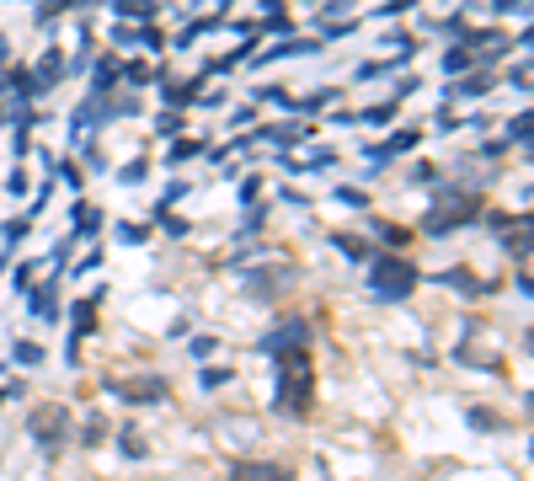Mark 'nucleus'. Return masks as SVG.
Returning <instances> with one entry per match:
<instances>
[{
  "label": "nucleus",
  "mask_w": 534,
  "mask_h": 481,
  "mask_svg": "<svg viewBox=\"0 0 534 481\" xmlns=\"http://www.w3.org/2000/svg\"><path fill=\"white\" fill-rule=\"evenodd\" d=\"M508 139H518V145H529V113H518V118L508 123Z\"/></svg>",
  "instance_id": "aec40b11"
},
{
  "label": "nucleus",
  "mask_w": 534,
  "mask_h": 481,
  "mask_svg": "<svg viewBox=\"0 0 534 481\" xmlns=\"http://www.w3.org/2000/svg\"><path fill=\"white\" fill-rule=\"evenodd\" d=\"M438 284H454V289H465V294H481L486 284L476 273H465V268H449V273H438Z\"/></svg>",
  "instance_id": "ddd939ff"
},
{
  "label": "nucleus",
  "mask_w": 534,
  "mask_h": 481,
  "mask_svg": "<svg viewBox=\"0 0 534 481\" xmlns=\"http://www.w3.org/2000/svg\"><path fill=\"white\" fill-rule=\"evenodd\" d=\"M390 118H396V102H385V107H369V113H364V123H390Z\"/></svg>",
  "instance_id": "5701e85b"
},
{
  "label": "nucleus",
  "mask_w": 534,
  "mask_h": 481,
  "mask_svg": "<svg viewBox=\"0 0 534 481\" xmlns=\"http://www.w3.org/2000/svg\"><path fill=\"white\" fill-rule=\"evenodd\" d=\"M203 385H209V391L214 385H230V369H203Z\"/></svg>",
  "instance_id": "bb28decb"
},
{
  "label": "nucleus",
  "mask_w": 534,
  "mask_h": 481,
  "mask_svg": "<svg viewBox=\"0 0 534 481\" xmlns=\"http://www.w3.org/2000/svg\"><path fill=\"white\" fill-rule=\"evenodd\" d=\"M187 155H198V139H182V145L171 150V161H187Z\"/></svg>",
  "instance_id": "c85d7f7f"
},
{
  "label": "nucleus",
  "mask_w": 534,
  "mask_h": 481,
  "mask_svg": "<svg viewBox=\"0 0 534 481\" xmlns=\"http://www.w3.org/2000/svg\"><path fill=\"white\" fill-rule=\"evenodd\" d=\"M310 407V364L305 353L278 359V412H305Z\"/></svg>",
  "instance_id": "f03ea898"
},
{
  "label": "nucleus",
  "mask_w": 534,
  "mask_h": 481,
  "mask_svg": "<svg viewBox=\"0 0 534 481\" xmlns=\"http://www.w3.org/2000/svg\"><path fill=\"white\" fill-rule=\"evenodd\" d=\"M289 268H273V273H262V278H251V289H278V284H289Z\"/></svg>",
  "instance_id": "dca6fc26"
},
{
  "label": "nucleus",
  "mask_w": 534,
  "mask_h": 481,
  "mask_svg": "<svg viewBox=\"0 0 534 481\" xmlns=\"http://www.w3.org/2000/svg\"><path fill=\"white\" fill-rule=\"evenodd\" d=\"M305 337H310L305 321H284L273 337H262V353L267 359H289V353H305Z\"/></svg>",
  "instance_id": "20e7f679"
},
{
  "label": "nucleus",
  "mask_w": 534,
  "mask_h": 481,
  "mask_svg": "<svg viewBox=\"0 0 534 481\" xmlns=\"http://www.w3.org/2000/svg\"><path fill=\"white\" fill-rule=\"evenodd\" d=\"M465 65H470V54H465V49H449V54H444V70H454V75H460Z\"/></svg>",
  "instance_id": "b1692460"
},
{
  "label": "nucleus",
  "mask_w": 534,
  "mask_h": 481,
  "mask_svg": "<svg viewBox=\"0 0 534 481\" xmlns=\"http://www.w3.org/2000/svg\"><path fill=\"white\" fill-rule=\"evenodd\" d=\"M508 81H513V86H518V91H524V86H529V59H518V70H513V75H508Z\"/></svg>",
  "instance_id": "cd10ccee"
},
{
  "label": "nucleus",
  "mask_w": 534,
  "mask_h": 481,
  "mask_svg": "<svg viewBox=\"0 0 534 481\" xmlns=\"http://www.w3.org/2000/svg\"><path fill=\"white\" fill-rule=\"evenodd\" d=\"M27 294H33V300H27V305H33V316H43V321H49V316H59V300H54V289H27Z\"/></svg>",
  "instance_id": "2eb2a0df"
},
{
  "label": "nucleus",
  "mask_w": 534,
  "mask_h": 481,
  "mask_svg": "<svg viewBox=\"0 0 534 481\" xmlns=\"http://www.w3.org/2000/svg\"><path fill=\"white\" fill-rule=\"evenodd\" d=\"M59 75H65V59H59V49H49L33 65V75H27V97H38V91H54L59 86Z\"/></svg>",
  "instance_id": "0eeeda50"
},
{
  "label": "nucleus",
  "mask_w": 534,
  "mask_h": 481,
  "mask_svg": "<svg viewBox=\"0 0 534 481\" xmlns=\"http://www.w3.org/2000/svg\"><path fill=\"white\" fill-rule=\"evenodd\" d=\"M486 91H492V75L486 70H470L465 81H454V97H486Z\"/></svg>",
  "instance_id": "9d476101"
},
{
  "label": "nucleus",
  "mask_w": 534,
  "mask_h": 481,
  "mask_svg": "<svg viewBox=\"0 0 534 481\" xmlns=\"http://www.w3.org/2000/svg\"><path fill=\"white\" fill-rule=\"evenodd\" d=\"M155 129H161V134H177V129H182V113H171V107H166V113H161V123H155Z\"/></svg>",
  "instance_id": "a878e982"
},
{
  "label": "nucleus",
  "mask_w": 534,
  "mask_h": 481,
  "mask_svg": "<svg viewBox=\"0 0 534 481\" xmlns=\"http://www.w3.org/2000/svg\"><path fill=\"white\" fill-rule=\"evenodd\" d=\"M481 214V204L476 198H454V204L444 209V214H428V236H449V230H460V225H470Z\"/></svg>",
  "instance_id": "423d86ee"
},
{
  "label": "nucleus",
  "mask_w": 534,
  "mask_h": 481,
  "mask_svg": "<svg viewBox=\"0 0 534 481\" xmlns=\"http://www.w3.org/2000/svg\"><path fill=\"white\" fill-rule=\"evenodd\" d=\"M107 391L118 401H129V407H150V401H166L171 385L161 375H139V380H107Z\"/></svg>",
  "instance_id": "7ed1b4c3"
},
{
  "label": "nucleus",
  "mask_w": 534,
  "mask_h": 481,
  "mask_svg": "<svg viewBox=\"0 0 534 481\" xmlns=\"http://www.w3.org/2000/svg\"><path fill=\"white\" fill-rule=\"evenodd\" d=\"M337 252H348L353 262H358V257H369V252H364V241H358V236H337Z\"/></svg>",
  "instance_id": "412c9836"
},
{
  "label": "nucleus",
  "mask_w": 534,
  "mask_h": 481,
  "mask_svg": "<svg viewBox=\"0 0 534 481\" xmlns=\"http://www.w3.org/2000/svg\"><path fill=\"white\" fill-rule=\"evenodd\" d=\"M81 439H86V444H102V439H107L102 417H86V423H81Z\"/></svg>",
  "instance_id": "6ab92c4d"
},
{
  "label": "nucleus",
  "mask_w": 534,
  "mask_h": 481,
  "mask_svg": "<svg viewBox=\"0 0 534 481\" xmlns=\"http://www.w3.org/2000/svg\"><path fill=\"white\" fill-rule=\"evenodd\" d=\"M118 182H123V188H134V182H145V161L123 166V172H118Z\"/></svg>",
  "instance_id": "4be33fe9"
},
{
  "label": "nucleus",
  "mask_w": 534,
  "mask_h": 481,
  "mask_svg": "<svg viewBox=\"0 0 534 481\" xmlns=\"http://www.w3.org/2000/svg\"><path fill=\"white\" fill-rule=\"evenodd\" d=\"M118 75H123L129 86H145V81H150V65H139V59H129V65H123Z\"/></svg>",
  "instance_id": "f3484780"
},
{
  "label": "nucleus",
  "mask_w": 534,
  "mask_h": 481,
  "mask_svg": "<svg viewBox=\"0 0 534 481\" xmlns=\"http://www.w3.org/2000/svg\"><path fill=\"white\" fill-rule=\"evenodd\" d=\"M11 353H17V364H27V369H33V364H43V348H38V343H17Z\"/></svg>",
  "instance_id": "a211bd4d"
},
{
  "label": "nucleus",
  "mask_w": 534,
  "mask_h": 481,
  "mask_svg": "<svg viewBox=\"0 0 534 481\" xmlns=\"http://www.w3.org/2000/svg\"><path fill=\"white\" fill-rule=\"evenodd\" d=\"M118 17H155L161 11V0H113Z\"/></svg>",
  "instance_id": "4468645a"
},
{
  "label": "nucleus",
  "mask_w": 534,
  "mask_h": 481,
  "mask_svg": "<svg viewBox=\"0 0 534 481\" xmlns=\"http://www.w3.org/2000/svg\"><path fill=\"white\" fill-rule=\"evenodd\" d=\"M118 59H102V65H97V81H91V97H107V91H113L118 86Z\"/></svg>",
  "instance_id": "f8f14e48"
},
{
  "label": "nucleus",
  "mask_w": 534,
  "mask_h": 481,
  "mask_svg": "<svg viewBox=\"0 0 534 481\" xmlns=\"http://www.w3.org/2000/svg\"><path fill=\"white\" fill-rule=\"evenodd\" d=\"M369 284H374V300H412L417 284H422V273H417V262L412 257H401V252H380L374 257V268H369Z\"/></svg>",
  "instance_id": "f257e3e1"
},
{
  "label": "nucleus",
  "mask_w": 534,
  "mask_h": 481,
  "mask_svg": "<svg viewBox=\"0 0 534 481\" xmlns=\"http://www.w3.org/2000/svg\"><path fill=\"white\" fill-rule=\"evenodd\" d=\"M412 145H417V129H401L396 139H390V145H380V150H374V161H380V166H390L401 150H412Z\"/></svg>",
  "instance_id": "1a4fd4ad"
},
{
  "label": "nucleus",
  "mask_w": 534,
  "mask_h": 481,
  "mask_svg": "<svg viewBox=\"0 0 534 481\" xmlns=\"http://www.w3.org/2000/svg\"><path fill=\"white\" fill-rule=\"evenodd\" d=\"M27 428H33V439H38V444L54 455V449L65 444V407H38V412H33V423H27Z\"/></svg>",
  "instance_id": "39448f33"
},
{
  "label": "nucleus",
  "mask_w": 534,
  "mask_h": 481,
  "mask_svg": "<svg viewBox=\"0 0 534 481\" xmlns=\"http://www.w3.org/2000/svg\"><path fill=\"white\" fill-rule=\"evenodd\" d=\"M230 481H289V465H278V460H241L230 471Z\"/></svg>",
  "instance_id": "6e6552de"
},
{
  "label": "nucleus",
  "mask_w": 534,
  "mask_h": 481,
  "mask_svg": "<svg viewBox=\"0 0 534 481\" xmlns=\"http://www.w3.org/2000/svg\"><path fill=\"white\" fill-rule=\"evenodd\" d=\"M497 11H529V0H497Z\"/></svg>",
  "instance_id": "7c9ffc66"
},
{
  "label": "nucleus",
  "mask_w": 534,
  "mask_h": 481,
  "mask_svg": "<svg viewBox=\"0 0 534 481\" xmlns=\"http://www.w3.org/2000/svg\"><path fill=\"white\" fill-rule=\"evenodd\" d=\"M193 97H203V81H177V86L166 81V107H171V113H177L182 102H193Z\"/></svg>",
  "instance_id": "9b49d317"
},
{
  "label": "nucleus",
  "mask_w": 534,
  "mask_h": 481,
  "mask_svg": "<svg viewBox=\"0 0 534 481\" xmlns=\"http://www.w3.org/2000/svg\"><path fill=\"white\" fill-rule=\"evenodd\" d=\"M417 6V0H385V11H390V17H396V11H412Z\"/></svg>",
  "instance_id": "c756f323"
},
{
  "label": "nucleus",
  "mask_w": 534,
  "mask_h": 481,
  "mask_svg": "<svg viewBox=\"0 0 534 481\" xmlns=\"http://www.w3.org/2000/svg\"><path fill=\"white\" fill-rule=\"evenodd\" d=\"M145 236H150V230H145V225H118V241H134V246H139V241H145Z\"/></svg>",
  "instance_id": "393cba45"
}]
</instances>
